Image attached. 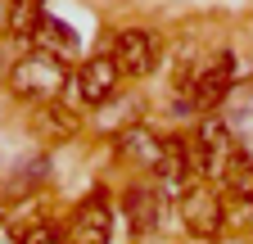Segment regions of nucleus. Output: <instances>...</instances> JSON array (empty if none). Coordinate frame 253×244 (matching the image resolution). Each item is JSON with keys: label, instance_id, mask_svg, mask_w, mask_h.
<instances>
[{"label": "nucleus", "instance_id": "f257e3e1", "mask_svg": "<svg viewBox=\"0 0 253 244\" xmlns=\"http://www.w3.org/2000/svg\"><path fill=\"white\" fill-rule=\"evenodd\" d=\"M5 86L14 90L18 100H27V104H50V100H59L63 90L73 86V73H68V64H63L59 54L32 45V50H23L9 64Z\"/></svg>", "mask_w": 253, "mask_h": 244}, {"label": "nucleus", "instance_id": "f03ea898", "mask_svg": "<svg viewBox=\"0 0 253 244\" xmlns=\"http://www.w3.org/2000/svg\"><path fill=\"white\" fill-rule=\"evenodd\" d=\"M176 212H181L185 235H195V240L212 244V240H221V231H226V195H221V186H212V181L190 186L176 199Z\"/></svg>", "mask_w": 253, "mask_h": 244}, {"label": "nucleus", "instance_id": "7ed1b4c3", "mask_svg": "<svg viewBox=\"0 0 253 244\" xmlns=\"http://www.w3.org/2000/svg\"><path fill=\"white\" fill-rule=\"evenodd\" d=\"M190 145H195V159H199V167H204V181L221 186V176H226V172H231V163L240 159V140H235V131H231L221 118H212V113H208L199 127H195Z\"/></svg>", "mask_w": 253, "mask_h": 244}, {"label": "nucleus", "instance_id": "20e7f679", "mask_svg": "<svg viewBox=\"0 0 253 244\" xmlns=\"http://www.w3.org/2000/svg\"><path fill=\"white\" fill-rule=\"evenodd\" d=\"M73 104L77 109H104L113 95H122V68H118V59L109 50L100 54H90L86 64L73 73Z\"/></svg>", "mask_w": 253, "mask_h": 244}, {"label": "nucleus", "instance_id": "39448f33", "mask_svg": "<svg viewBox=\"0 0 253 244\" xmlns=\"http://www.w3.org/2000/svg\"><path fill=\"white\" fill-rule=\"evenodd\" d=\"M109 54L118 59L122 77H149L158 68L163 45H158V37L149 32V27H122V32H113V41H109Z\"/></svg>", "mask_w": 253, "mask_h": 244}, {"label": "nucleus", "instance_id": "423d86ee", "mask_svg": "<svg viewBox=\"0 0 253 244\" xmlns=\"http://www.w3.org/2000/svg\"><path fill=\"white\" fill-rule=\"evenodd\" d=\"M231 81H235V59L221 54L217 64H208L199 77L181 81V90H185V109H190V113H212L221 100L231 95Z\"/></svg>", "mask_w": 253, "mask_h": 244}, {"label": "nucleus", "instance_id": "0eeeda50", "mask_svg": "<svg viewBox=\"0 0 253 244\" xmlns=\"http://www.w3.org/2000/svg\"><path fill=\"white\" fill-rule=\"evenodd\" d=\"M68 244H109L113 240V208L104 190H90L68 217Z\"/></svg>", "mask_w": 253, "mask_h": 244}, {"label": "nucleus", "instance_id": "6e6552de", "mask_svg": "<svg viewBox=\"0 0 253 244\" xmlns=\"http://www.w3.org/2000/svg\"><path fill=\"white\" fill-rule=\"evenodd\" d=\"M204 181V167L195 159V145H190V136H168V149H163V167H158V186H163L168 195H185L190 186H199Z\"/></svg>", "mask_w": 253, "mask_h": 244}, {"label": "nucleus", "instance_id": "1a4fd4ad", "mask_svg": "<svg viewBox=\"0 0 253 244\" xmlns=\"http://www.w3.org/2000/svg\"><path fill=\"white\" fill-rule=\"evenodd\" d=\"M163 149H168V136H158L149 122H131V127L118 131V159H126L140 172H154L163 167Z\"/></svg>", "mask_w": 253, "mask_h": 244}, {"label": "nucleus", "instance_id": "9d476101", "mask_svg": "<svg viewBox=\"0 0 253 244\" xmlns=\"http://www.w3.org/2000/svg\"><path fill=\"white\" fill-rule=\"evenodd\" d=\"M77 113L68 109V104H59V100H50V104H32V136H37L41 145H63V140H73L77 136Z\"/></svg>", "mask_w": 253, "mask_h": 244}, {"label": "nucleus", "instance_id": "9b49d317", "mask_svg": "<svg viewBox=\"0 0 253 244\" xmlns=\"http://www.w3.org/2000/svg\"><path fill=\"white\" fill-rule=\"evenodd\" d=\"M163 212H168V190L163 186H131L126 190V217H131L136 231H158L163 226Z\"/></svg>", "mask_w": 253, "mask_h": 244}, {"label": "nucleus", "instance_id": "f8f14e48", "mask_svg": "<svg viewBox=\"0 0 253 244\" xmlns=\"http://www.w3.org/2000/svg\"><path fill=\"white\" fill-rule=\"evenodd\" d=\"M41 18H45V0H9L5 5V32L32 41L37 27H41Z\"/></svg>", "mask_w": 253, "mask_h": 244}, {"label": "nucleus", "instance_id": "ddd939ff", "mask_svg": "<svg viewBox=\"0 0 253 244\" xmlns=\"http://www.w3.org/2000/svg\"><path fill=\"white\" fill-rule=\"evenodd\" d=\"M221 195H226V199H240L244 208L253 203V159H235L231 163V172L226 176H221Z\"/></svg>", "mask_w": 253, "mask_h": 244}, {"label": "nucleus", "instance_id": "4468645a", "mask_svg": "<svg viewBox=\"0 0 253 244\" xmlns=\"http://www.w3.org/2000/svg\"><path fill=\"white\" fill-rule=\"evenodd\" d=\"M18 244H68V231L59 222H32V226H23Z\"/></svg>", "mask_w": 253, "mask_h": 244}, {"label": "nucleus", "instance_id": "2eb2a0df", "mask_svg": "<svg viewBox=\"0 0 253 244\" xmlns=\"http://www.w3.org/2000/svg\"><path fill=\"white\" fill-rule=\"evenodd\" d=\"M18 240H23V231H14L5 217H0V244H18Z\"/></svg>", "mask_w": 253, "mask_h": 244}, {"label": "nucleus", "instance_id": "dca6fc26", "mask_svg": "<svg viewBox=\"0 0 253 244\" xmlns=\"http://www.w3.org/2000/svg\"><path fill=\"white\" fill-rule=\"evenodd\" d=\"M249 217H253V203H249Z\"/></svg>", "mask_w": 253, "mask_h": 244}]
</instances>
